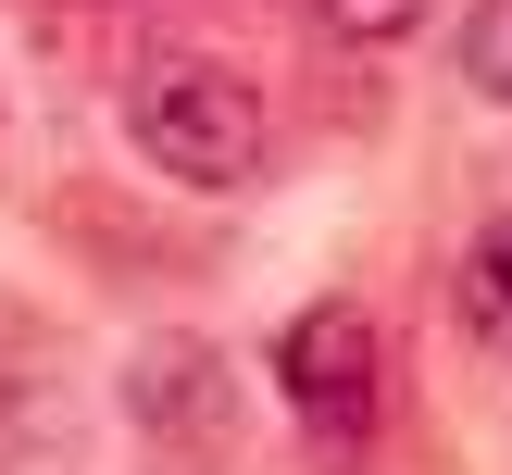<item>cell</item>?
I'll return each mask as SVG.
<instances>
[{
    "label": "cell",
    "mask_w": 512,
    "mask_h": 475,
    "mask_svg": "<svg viewBox=\"0 0 512 475\" xmlns=\"http://www.w3.org/2000/svg\"><path fill=\"white\" fill-rule=\"evenodd\" d=\"M463 325L488 350H512V225H488V238L463 250Z\"/></svg>",
    "instance_id": "3957f363"
},
{
    "label": "cell",
    "mask_w": 512,
    "mask_h": 475,
    "mask_svg": "<svg viewBox=\"0 0 512 475\" xmlns=\"http://www.w3.org/2000/svg\"><path fill=\"white\" fill-rule=\"evenodd\" d=\"M13 450H25V388L0 375V463H13Z\"/></svg>",
    "instance_id": "8992f818"
},
{
    "label": "cell",
    "mask_w": 512,
    "mask_h": 475,
    "mask_svg": "<svg viewBox=\"0 0 512 475\" xmlns=\"http://www.w3.org/2000/svg\"><path fill=\"white\" fill-rule=\"evenodd\" d=\"M275 400H288V425L313 450H363L375 413H388V338H375L363 300H313V313L275 338Z\"/></svg>",
    "instance_id": "7a4b0ae2"
},
{
    "label": "cell",
    "mask_w": 512,
    "mask_h": 475,
    "mask_svg": "<svg viewBox=\"0 0 512 475\" xmlns=\"http://www.w3.org/2000/svg\"><path fill=\"white\" fill-rule=\"evenodd\" d=\"M463 75H475V100L512 113V0H475L463 13Z\"/></svg>",
    "instance_id": "277c9868"
},
{
    "label": "cell",
    "mask_w": 512,
    "mask_h": 475,
    "mask_svg": "<svg viewBox=\"0 0 512 475\" xmlns=\"http://www.w3.org/2000/svg\"><path fill=\"white\" fill-rule=\"evenodd\" d=\"M300 13H313L325 38H350V50H388V38L425 25V0H300Z\"/></svg>",
    "instance_id": "5b68a950"
},
{
    "label": "cell",
    "mask_w": 512,
    "mask_h": 475,
    "mask_svg": "<svg viewBox=\"0 0 512 475\" xmlns=\"http://www.w3.org/2000/svg\"><path fill=\"white\" fill-rule=\"evenodd\" d=\"M125 138L175 175V188H250L275 150V113L225 50H138L125 75Z\"/></svg>",
    "instance_id": "6da1fadb"
}]
</instances>
